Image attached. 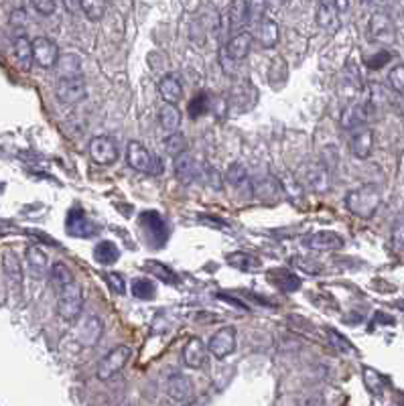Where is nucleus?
Listing matches in <instances>:
<instances>
[{
	"mask_svg": "<svg viewBox=\"0 0 404 406\" xmlns=\"http://www.w3.org/2000/svg\"><path fill=\"white\" fill-rule=\"evenodd\" d=\"M382 203V193L376 185H362L346 196V208L358 218H372Z\"/></svg>",
	"mask_w": 404,
	"mask_h": 406,
	"instance_id": "1",
	"label": "nucleus"
},
{
	"mask_svg": "<svg viewBox=\"0 0 404 406\" xmlns=\"http://www.w3.org/2000/svg\"><path fill=\"white\" fill-rule=\"evenodd\" d=\"M57 313L61 319L65 321H75L84 309V294H82V287L71 280L70 284L61 287L57 291Z\"/></svg>",
	"mask_w": 404,
	"mask_h": 406,
	"instance_id": "2",
	"label": "nucleus"
},
{
	"mask_svg": "<svg viewBox=\"0 0 404 406\" xmlns=\"http://www.w3.org/2000/svg\"><path fill=\"white\" fill-rule=\"evenodd\" d=\"M126 161H128V165L134 169V171L147 173V175H161V173H163V161H161V156L149 153V151L144 149V144H140L137 140L128 142Z\"/></svg>",
	"mask_w": 404,
	"mask_h": 406,
	"instance_id": "3",
	"label": "nucleus"
},
{
	"mask_svg": "<svg viewBox=\"0 0 404 406\" xmlns=\"http://www.w3.org/2000/svg\"><path fill=\"white\" fill-rule=\"evenodd\" d=\"M331 177H329V169L325 167L323 163H317V161H313V163H305L301 171H299V183L301 185H307L311 191H327L329 189V181Z\"/></svg>",
	"mask_w": 404,
	"mask_h": 406,
	"instance_id": "4",
	"label": "nucleus"
},
{
	"mask_svg": "<svg viewBox=\"0 0 404 406\" xmlns=\"http://www.w3.org/2000/svg\"><path fill=\"white\" fill-rule=\"evenodd\" d=\"M370 39L378 45H392L396 41V27L392 16L384 9L376 11L370 18Z\"/></svg>",
	"mask_w": 404,
	"mask_h": 406,
	"instance_id": "5",
	"label": "nucleus"
},
{
	"mask_svg": "<svg viewBox=\"0 0 404 406\" xmlns=\"http://www.w3.org/2000/svg\"><path fill=\"white\" fill-rule=\"evenodd\" d=\"M236 343H238L236 329H234L232 325H225V327L218 329L213 336L209 337L208 351L213 356V358L223 360V358H228L230 353L236 351Z\"/></svg>",
	"mask_w": 404,
	"mask_h": 406,
	"instance_id": "6",
	"label": "nucleus"
},
{
	"mask_svg": "<svg viewBox=\"0 0 404 406\" xmlns=\"http://www.w3.org/2000/svg\"><path fill=\"white\" fill-rule=\"evenodd\" d=\"M55 96L61 104H80L87 96V87L82 75L78 78H59L55 85Z\"/></svg>",
	"mask_w": 404,
	"mask_h": 406,
	"instance_id": "7",
	"label": "nucleus"
},
{
	"mask_svg": "<svg viewBox=\"0 0 404 406\" xmlns=\"http://www.w3.org/2000/svg\"><path fill=\"white\" fill-rule=\"evenodd\" d=\"M130 353H132V351H130L128 346H118V348L108 351V353L102 358V362H100L98 365V378L110 380L114 378L118 372H122L124 365L128 364V360H130Z\"/></svg>",
	"mask_w": 404,
	"mask_h": 406,
	"instance_id": "8",
	"label": "nucleus"
},
{
	"mask_svg": "<svg viewBox=\"0 0 404 406\" xmlns=\"http://www.w3.org/2000/svg\"><path fill=\"white\" fill-rule=\"evenodd\" d=\"M90 156L96 165L110 167L118 161V146L110 137L100 134V137H94L90 140Z\"/></svg>",
	"mask_w": 404,
	"mask_h": 406,
	"instance_id": "9",
	"label": "nucleus"
},
{
	"mask_svg": "<svg viewBox=\"0 0 404 406\" xmlns=\"http://www.w3.org/2000/svg\"><path fill=\"white\" fill-rule=\"evenodd\" d=\"M65 230L70 236H75V238H92L100 232V228L85 213L82 208H73L68 213V220H65Z\"/></svg>",
	"mask_w": 404,
	"mask_h": 406,
	"instance_id": "10",
	"label": "nucleus"
},
{
	"mask_svg": "<svg viewBox=\"0 0 404 406\" xmlns=\"http://www.w3.org/2000/svg\"><path fill=\"white\" fill-rule=\"evenodd\" d=\"M57 57H59V47L55 45V41H51L49 37L33 39V61L39 68H43V70L55 68Z\"/></svg>",
	"mask_w": 404,
	"mask_h": 406,
	"instance_id": "11",
	"label": "nucleus"
},
{
	"mask_svg": "<svg viewBox=\"0 0 404 406\" xmlns=\"http://www.w3.org/2000/svg\"><path fill=\"white\" fill-rule=\"evenodd\" d=\"M301 242L309 250H319V252L339 250L344 246V238L335 232H313V234H307Z\"/></svg>",
	"mask_w": 404,
	"mask_h": 406,
	"instance_id": "12",
	"label": "nucleus"
},
{
	"mask_svg": "<svg viewBox=\"0 0 404 406\" xmlns=\"http://www.w3.org/2000/svg\"><path fill=\"white\" fill-rule=\"evenodd\" d=\"M374 149V132L370 128L360 127L354 130L351 139H349V151L358 159H368Z\"/></svg>",
	"mask_w": 404,
	"mask_h": 406,
	"instance_id": "13",
	"label": "nucleus"
},
{
	"mask_svg": "<svg viewBox=\"0 0 404 406\" xmlns=\"http://www.w3.org/2000/svg\"><path fill=\"white\" fill-rule=\"evenodd\" d=\"M2 270H4V277L6 282L13 291H21L23 289V267H21V260L13 250H6L2 254Z\"/></svg>",
	"mask_w": 404,
	"mask_h": 406,
	"instance_id": "14",
	"label": "nucleus"
},
{
	"mask_svg": "<svg viewBox=\"0 0 404 406\" xmlns=\"http://www.w3.org/2000/svg\"><path fill=\"white\" fill-rule=\"evenodd\" d=\"M370 112H372L370 104H349L341 112V127L346 130H356V128L366 127Z\"/></svg>",
	"mask_w": 404,
	"mask_h": 406,
	"instance_id": "15",
	"label": "nucleus"
},
{
	"mask_svg": "<svg viewBox=\"0 0 404 406\" xmlns=\"http://www.w3.org/2000/svg\"><path fill=\"white\" fill-rule=\"evenodd\" d=\"M252 43H254V37L248 31L232 33L230 41L225 43V53L232 57L234 61H242L244 57H248V53H250Z\"/></svg>",
	"mask_w": 404,
	"mask_h": 406,
	"instance_id": "16",
	"label": "nucleus"
},
{
	"mask_svg": "<svg viewBox=\"0 0 404 406\" xmlns=\"http://www.w3.org/2000/svg\"><path fill=\"white\" fill-rule=\"evenodd\" d=\"M173 167H175V175L181 183H191L199 177V165L196 163L193 154H189V151H183L181 154L173 156Z\"/></svg>",
	"mask_w": 404,
	"mask_h": 406,
	"instance_id": "17",
	"label": "nucleus"
},
{
	"mask_svg": "<svg viewBox=\"0 0 404 406\" xmlns=\"http://www.w3.org/2000/svg\"><path fill=\"white\" fill-rule=\"evenodd\" d=\"M266 277H268V282L275 284L282 293H293L301 289V279L287 268H272V270H268Z\"/></svg>",
	"mask_w": 404,
	"mask_h": 406,
	"instance_id": "18",
	"label": "nucleus"
},
{
	"mask_svg": "<svg viewBox=\"0 0 404 406\" xmlns=\"http://www.w3.org/2000/svg\"><path fill=\"white\" fill-rule=\"evenodd\" d=\"M25 258H27L28 274H31L35 280L45 279L47 268H49V258H47V254L43 252L39 246H28L27 252H25Z\"/></svg>",
	"mask_w": 404,
	"mask_h": 406,
	"instance_id": "19",
	"label": "nucleus"
},
{
	"mask_svg": "<svg viewBox=\"0 0 404 406\" xmlns=\"http://www.w3.org/2000/svg\"><path fill=\"white\" fill-rule=\"evenodd\" d=\"M228 23H230V33L244 31V27L250 23L248 0H232L230 11H228Z\"/></svg>",
	"mask_w": 404,
	"mask_h": 406,
	"instance_id": "20",
	"label": "nucleus"
},
{
	"mask_svg": "<svg viewBox=\"0 0 404 406\" xmlns=\"http://www.w3.org/2000/svg\"><path fill=\"white\" fill-rule=\"evenodd\" d=\"M315 21L323 31L327 33H335L339 28V11L335 9L334 2L329 0H321L319 6H317V13H315Z\"/></svg>",
	"mask_w": 404,
	"mask_h": 406,
	"instance_id": "21",
	"label": "nucleus"
},
{
	"mask_svg": "<svg viewBox=\"0 0 404 406\" xmlns=\"http://www.w3.org/2000/svg\"><path fill=\"white\" fill-rule=\"evenodd\" d=\"M183 362L187 368H201V365L206 364V343L199 339V337H191L187 343H185V348H183Z\"/></svg>",
	"mask_w": 404,
	"mask_h": 406,
	"instance_id": "22",
	"label": "nucleus"
},
{
	"mask_svg": "<svg viewBox=\"0 0 404 406\" xmlns=\"http://www.w3.org/2000/svg\"><path fill=\"white\" fill-rule=\"evenodd\" d=\"M167 390H169V396H171L173 400H177V402H185V400H189V398H191V394H193V384H191V380L187 378V376H183V374L177 372V374L169 376Z\"/></svg>",
	"mask_w": 404,
	"mask_h": 406,
	"instance_id": "23",
	"label": "nucleus"
},
{
	"mask_svg": "<svg viewBox=\"0 0 404 406\" xmlns=\"http://www.w3.org/2000/svg\"><path fill=\"white\" fill-rule=\"evenodd\" d=\"M159 94L165 100V104H177L183 98V84L179 75L169 73L159 82Z\"/></svg>",
	"mask_w": 404,
	"mask_h": 406,
	"instance_id": "24",
	"label": "nucleus"
},
{
	"mask_svg": "<svg viewBox=\"0 0 404 406\" xmlns=\"http://www.w3.org/2000/svg\"><path fill=\"white\" fill-rule=\"evenodd\" d=\"M102 331H104V325L100 321L98 317H87L80 327H78V339L82 346H96L102 337Z\"/></svg>",
	"mask_w": 404,
	"mask_h": 406,
	"instance_id": "25",
	"label": "nucleus"
},
{
	"mask_svg": "<svg viewBox=\"0 0 404 406\" xmlns=\"http://www.w3.org/2000/svg\"><path fill=\"white\" fill-rule=\"evenodd\" d=\"M256 39L265 47V49H272L279 43V25L272 18H260L258 21V31H256Z\"/></svg>",
	"mask_w": 404,
	"mask_h": 406,
	"instance_id": "26",
	"label": "nucleus"
},
{
	"mask_svg": "<svg viewBox=\"0 0 404 406\" xmlns=\"http://www.w3.org/2000/svg\"><path fill=\"white\" fill-rule=\"evenodd\" d=\"M14 57H16L18 68L25 71L31 70V65L35 63L33 61V41L28 39L27 35H18L14 39Z\"/></svg>",
	"mask_w": 404,
	"mask_h": 406,
	"instance_id": "27",
	"label": "nucleus"
},
{
	"mask_svg": "<svg viewBox=\"0 0 404 406\" xmlns=\"http://www.w3.org/2000/svg\"><path fill=\"white\" fill-rule=\"evenodd\" d=\"M57 71H59V78H78L82 75V59L75 55V53H59L55 63Z\"/></svg>",
	"mask_w": 404,
	"mask_h": 406,
	"instance_id": "28",
	"label": "nucleus"
},
{
	"mask_svg": "<svg viewBox=\"0 0 404 406\" xmlns=\"http://www.w3.org/2000/svg\"><path fill=\"white\" fill-rule=\"evenodd\" d=\"M120 258V250L114 242H108V240H102L96 244L94 248V260L102 265V267H110L114 262H118Z\"/></svg>",
	"mask_w": 404,
	"mask_h": 406,
	"instance_id": "29",
	"label": "nucleus"
},
{
	"mask_svg": "<svg viewBox=\"0 0 404 406\" xmlns=\"http://www.w3.org/2000/svg\"><path fill=\"white\" fill-rule=\"evenodd\" d=\"M159 122H161V128L165 132H175L181 127V112L175 104H165L161 110H159Z\"/></svg>",
	"mask_w": 404,
	"mask_h": 406,
	"instance_id": "30",
	"label": "nucleus"
},
{
	"mask_svg": "<svg viewBox=\"0 0 404 406\" xmlns=\"http://www.w3.org/2000/svg\"><path fill=\"white\" fill-rule=\"evenodd\" d=\"M228 262H230L234 268L244 270V272H256V270H260V268H262V262H260V258H258V256H252V254H246V252L228 254Z\"/></svg>",
	"mask_w": 404,
	"mask_h": 406,
	"instance_id": "31",
	"label": "nucleus"
},
{
	"mask_svg": "<svg viewBox=\"0 0 404 406\" xmlns=\"http://www.w3.org/2000/svg\"><path fill=\"white\" fill-rule=\"evenodd\" d=\"M139 224L144 228L147 236H151V234H163V236H167V225H165L163 218H161L156 211H144V213L140 215Z\"/></svg>",
	"mask_w": 404,
	"mask_h": 406,
	"instance_id": "32",
	"label": "nucleus"
},
{
	"mask_svg": "<svg viewBox=\"0 0 404 406\" xmlns=\"http://www.w3.org/2000/svg\"><path fill=\"white\" fill-rule=\"evenodd\" d=\"M110 0H80V9L90 21H100L108 11Z\"/></svg>",
	"mask_w": 404,
	"mask_h": 406,
	"instance_id": "33",
	"label": "nucleus"
},
{
	"mask_svg": "<svg viewBox=\"0 0 404 406\" xmlns=\"http://www.w3.org/2000/svg\"><path fill=\"white\" fill-rule=\"evenodd\" d=\"M363 384L372 394H382L386 384H388V380L384 378L382 374H378L376 370H372V368H363Z\"/></svg>",
	"mask_w": 404,
	"mask_h": 406,
	"instance_id": "34",
	"label": "nucleus"
},
{
	"mask_svg": "<svg viewBox=\"0 0 404 406\" xmlns=\"http://www.w3.org/2000/svg\"><path fill=\"white\" fill-rule=\"evenodd\" d=\"M144 270H149L151 274H154L156 279H161L163 282H167V284H175L177 282V274L167 267V265H163V262H154V260H147V265H144Z\"/></svg>",
	"mask_w": 404,
	"mask_h": 406,
	"instance_id": "35",
	"label": "nucleus"
},
{
	"mask_svg": "<svg viewBox=\"0 0 404 406\" xmlns=\"http://www.w3.org/2000/svg\"><path fill=\"white\" fill-rule=\"evenodd\" d=\"M156 293V287L151 279H137L132 282V294L140 301H151Z\"/></svg>",
	"mask_w": 404,
	"mask_h": 406,
	"instance_id": "36",
	"label": "nucleus"
},
{
	"mask_svg": "<svg viewBox=\"0 0 404 406\" xmlns=\"http://www.w3.org/2000/svg\"><path fill=\"white\" fill-rule=\"evenodd\" d=\"M165 151H167L171 156H177V154H181L183 151H187V139L183 137L179 130H175V132H169L167 139H165Z\"/></svg>",
	"mask_w": 404,
	"mask_h": 406,
	"instance_id": "37",
	"label": "nucleus"
},
{
	"mask_svg": "<svg viewBox=\"0 0 404 406\" xmlns=\"http://www.w3.org/2000/svg\"><path fill=\"white\" fill-rule=\"evenodd\" d=\"M51 280H53V287L59 291L61 287L70 284L71 280L75 279H73V272H71L70 268L65 267L63 262H55V265L51 267Z\"/></svg>",
	"mask_w": 404,
	"mask_h": 406,
	"instance_id": "38",
	"label": "nucleus"
},
{
	"mask_svg": "<svg viewBox=\"0 0 404 406\" xmlns=\"http://www.w3.org/2000/svg\"><path fill=\"white\" fill-rule=\"evenodd\" d=\"M209 108V96L206 92H199L196 94V98L189 102V106H187V112L191 118H199V116H206Z\"/></svg>",
	"mask_w": 404,
	"mask_h": 406,
	"instance_id": "39",
	"label": "nucleus"
},
{
	"mask_svg": "<svg viewBox=\"0 0 404 406\" xmlns=\"http://www.w3.org/2000/svg\"><path fill=\"white\" fill-rule=\"evenodd\" d=\"M248 179V173H246V167L242 163H232L228 171H225V181H230L232 185H242V183Z\"/></svg>",
	"mask_w": 404,
	"mask_h": 406,
	"instance_id": "40",
	"label": "nucleus"
},
{
	"mask_svg": "<svg viewBox=\"0 0 404 406\" xmlns=\"http://www.w3.org/2000/svg\"><path fill=\"white\" fill-rule=\"evenodd\" d=\"M388 85L396 94H404V63L392 68L390 73H388Z\"/></svg>",
	"mask_w": 404,
	"mask_h": 406,
	"instance_id": "41",
	"label": "nucleus"
},
{
	"mask_svg": "<svg viewBox=\"0 0 404 406\" xmlns=\"http://www.w3.org/2000/svg\"><path fill=\"white\" fill-rule=\"evenodd\" d=\"M106 282H108V287H110L116 294L126 293V280L120 272H108V274H106Z\"/></svg>",
	"mask_w": 404,
	"mask_h": 406,
	"instance_id": "42",
	"label": "nucleus"
},
{
	"mask_svg": "<svg viewBox=\"0 0 404 406\" xmlns=\"http://www.w3.org/2000/svg\"><path fill=\"white\" fill-rule=\"evenodd\" d=\"M392 244L396 250H404V215H400L392 228Z\"/></svg>",
	"mask_w": 404,
	"mask_h": 406,
	"instance_id": "43",
	"label": "nucleus"
},
{
	"mask_svg": "<svg viewBox=\"0 0 404 406\" xmlns=\"http://www.w3.org/2000/svg\"><path fill=\"white\" fill-rule=\"evenodd\" d=\"M266 0H248V9H250V23H258L260 18H265L266 13Z\"/></svg>",
	"mask_w": 404,
	"mask_h": 406,
	"instance_id": "44",
	"label": "nucleus"
},
{
	"mask_svg": "<svg viewBox=\"0 0 404 406\" xmlns=\"http://www.w3.org/2000/svg\"><path fill=\"white\" fill-rule=\"evenodd\" d=\"M31 4L35 6L37 13H41L43 16L55 13V0H31Z\"/></svg>",
	"mask_w": 404,
	"mask_h": 406,
	"instance_id": "45",
	"label": "nucleus"
},
{
	"mask_svg": "<svg viewBox=\"0 0 404 406\" xmlns=\"http://www.w3.org/2000/svg\"><path fill=\"white\" fill-rule=\"evenodd\" d=\"M390 57L392 55L388 51H380L378 55L366 59V63H368V68H372V70H380V68H384V65L390 61Z\"/></svg>",
	"mask_w": 404,
	"mask_h": 406,
	"instance_id": "46",
	"label": "nucleus"
},
{
	"mask_svg": "<svg viewBox=\"0 0 404 406\" xmlns=\"http://www.w3.org/2000/svg\"><path fill=\"white\" fill-rule=\"evenodd\" d=\"M327 333H329V337H331V341H334V346H335V348H337V350H339V351H351V350H354V348L349 346L348 339H346V337L339 336L337 331H334V329H329Z\"/></svg>",
	"mask_w": 404,
	"mask_h": 406,
	"instance_id": "47",
	"label": "nucleus"
},
{
	"mask_svg": "<svg viewBox=\"0 0 404 406\" xmlns=\"http://www.w3.org/2000/svg\"><path fill=\"white\" fill-rule=\"evenodd\" d=\"M363 4H368V6H372L376 11H382L388 4V0H363Z\"/></svg>",
	"mask_w": 404,
	"mask_h": 406,
	"instance_id": "48",
	"label": "nucleus"
},
{
	"mask_svg": "<svg viewBox=\"0 0 404 406\" xmlns=\"http://www.w3.org/2000/svg\"><path fill=\"white\" fill-rule=\"evenodd\" d=\"M334 4L339 13H346V11L349 9V0H334Z\"/></svg>",
	"mask_w": 404,
	"mask_h": 406,
	"instance_id": "49",
	"label": "nucleus"
},
{
	"mask_svg": "<svg viewBox=\"0 0 404 406\" xmlns=\"http://www.w3.org/2000/svg\"><path fill=\"white\" fill-rule=\"evenodd\" d=\"M394 108L400 114H404V94H398V100L394 102Z\"/></svg>",
	"mask_w": 404,
	"mask_h": 406,
	"instance_id": "50",
	"label": "nucleus"
},
{
	"mask_svg": "<svg viewBox=\"0 0 404 406\" xmlns=\"http://www.w3.org/2000/svg\"><path fill=\"white\" fill-rule=\"evenodd\" d=\"M270 2H272L275 6H285V4H289L291 0H270Z\"/></svg>",
	"mask_w": 404,
	"mask_h": 406,
	"instance_id": "51",
	"label": "nucleus"
},
{
	"mask_svg": "<svg viewBox=\"0 0 404 406\" xmlns=\"http://www.w3.org/2000/svg\"><path fill=\"white\" fill-rule=\"evenodd\" d=\"M400 307H404V303H400Z\"/></svg>",
	"mask_w": 404,
	"mask_h": 406,
	"instance_id": "52",
	"label": "nucleus"
}]
</instances>
